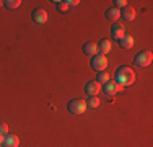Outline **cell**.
Instances as JSON below:
<instances>
[{"instance_id":"cell-12","label":"cell","mask_w":153,"mask_h":147,"mask_svg":"<svg viewBox=\"0 0 153 147\" xmlns=\"http://www.w3.org/2000/svg\"><path fill=\"white\" fill-rule=\"evenodd\" d=\"M98 51H100V54H104L106 56L108 52H111L112 51V44L109 39H101L100 44H98Z\"/></svg>"},{"instance_id":"cell-10","label":"cell","mask_w":153,"mask_h":147,"mask_svg":"<svg viewBox=\"0 0 153 147\" xmlns=\"http://www.w3.org/2000/svg\"><path fill=\"white\" fill-rule=\"evenodd\" d=\"M20 146V137L16 134H7L3 139V147H18Z\"/></svg>"},{"instance_id":"cell-1","label":"cell","mask_w":153,"mask_h":147,"mask_svg":"<svg viewBox=\"0 0 153 147\" xmlns=\"http://www.w3.org/2000/svg\"><path fill=\"white\" fill-rule=\"evenodd\" d=\"M135 82V72L129 65H122L116 70V83L121 87H129Z\"/></svg>"},{"instance_id":"cell-18","label":"cell","mask_w":153,"mask_h":147,"mask_svg":"<svg viewBox=\"0 0 153 147\" xmlns=\"http://www.w3.org/2000/svg\"><path fill=\"white\" fill-rule=\"evenodd\" d=\"M100 105H101V101L98 97H90L88 101H86V106H90V108H98Z\"/></svg>"},{"instance_id":"cell-4","label":"cell","mask_w":153,"mask_h":147,"mask_svg":"<svg viewBox=\"0 0 153 147\" xmlns=\"http://www.w3.org/2000/svg\"><path fill=\"white\" fill-rule=\"evenodd\" d=\"M108 57L104 56V54H100L98 52L96 56L91 57V69H94L96 72H104L108 67Z\"/></svg>"},{"instance_id":"cell-19","label":"cell","mask_w":153,"mask_h":147,"mask_svg":"<svg viewBox=\"0 0 153 147\" xmlns=\"http://www.w3.org/2000/svg\"><path fill=\"white\" fill-rule=\"evenodd\" d=\"M124 7H127V2L126 0H114V8H124Z\"/></svg>"},{"instance_id":"cell-23","label":"cell","mask_w":153,"mask_h":147,"mask_svg":"<svg viewBox=\"0 0 153 147\" xmlns=\"http://www.w3.org/2000/svg\"><path fill=\"white\" fill-rule=\"evenodd\" d=\"M0 7H3V2H2V0H0Z\"/></svg>"},{"instance_id":"cell-3","label":"cell","mask_w":153,"mask_h":147,"mask_svg":"<svg viewBox=\"0 0 153 147\" xmlns=\"http://www.w3.org/2000/svg\"><path fill=\"white\" fill-rule=\"evenodd\" d=\"M152 61H153L152 51H140V52L134 57V64H135L137 67H142V69L148 67V65L152 64Z\"/></svg>"},{"instance_id":"cell-22","label":"cell","mask_w":153,"mask_h":147,"mask_svg":"<svg viewBox=\"0 0 153 147\" xmlns=\"http://www.w3.org/2000/svg\"><path fill=\"white\" fill-rule=\"evenodd\" d=\"M3 139H5V136L0 134V146H3Z\"/></svg>"},{"instance_id":"cell-20","label":"cell","mask_w":153,"mask_h":147,"mask_svg":"<svg viewBox=\"0 0 153 147\" xmlns=\"http://www.w3.org/2000/svg\"><path fill=\"white\" fill-rule=\"evenodd\" d=\"M0 134H2V136H7V134H8V124L0 123Z\"/></svg>"},{"instance_id":"cell-17","label":"cell","mask_w":153,"mask_h":147,"mask_svg":"<svg viewBox=\"0 0 153 147\" xmlns=\"http://www.w3.org/2000/svg\"><path fill=\"white\" fill-rule=\"evenodd\" d=\"M96 82L98 83H106V82H109V74L106 70H104V72H98Z\"/></svg>"},{"instance_id":"cell-6","label":"cell","mask_w":153,"mask_h":147,"mask_svg":"<svg viewBox=\"0 0 153 147\" xmlns=\"http://www.w3.org/2000/svg\"><path fill=\"white\" fill-rule=\"evenodd\" d=\"M100 92H101V83H98L96 80H90L85 85V93L90 95V97H96Z\"/></svg>"},{"instance_id":"cell-13","label":"cell","mask_w":153,"mask_h":147,"mask_svg":"<svg viewBox=\"0 0 153 147\" xmlns=\"http://www.w3.org/2000/svg\"><path fill=\"white\" fill-rule=\"evenodd\" d=\"M83 52H85L86 56H96L98 54V44L85 43V46H83Z\"/></svg>"},{"instance_id":"cell-16","label":"cell","mask_w":153,"mask_h":147,"mask_svg":"<svg viewBox=\"0 0 153 147\" xmlns=\"http://www.w3.org/2000/svg\"><path fill=\"white\" fill-rule=\"evenodd\" d=\"M54 3H56L57 10H59L60 13H65L68 10V5H67V2H65V0H57V2H54Z\"/></svg>"},{"instance_id":"cell-15","label":"cell","mask_w":153,"mask_h":147,"mask_svg":"<svg viewBox=\"0 0 153 147\" xmlns=\"http://www.w3.org/2000/svg\"><path fill=\"white\" fill-rule=\"evenodd\" d=\"M20 5H21V0H7V2H3V7H7L8 10H15Z\"/></svg>"},{"instance_id":"cell-21","label":"cell","mask_w":153,"mask_h":147,"mask_svg":"<svg viewBox=\"0 0 153 147\" xmlns=\"http://www.w3.org/2000/svg\"><path fill=\"white\" fill-rule=\"evenodd\" d=\"M65 2H67V5L68 7H75V5H78V0H65Z\"/></svg>"},{"instance_id":"cell-2","label":"cell","mask_w":153,"mask_h":147,"mask_svg":"<svg viewBox=\"0 0 153 147\" xmlns=\"http://www.w3.org/2000/svg\"><path fill=\"white\" fill-rule=\"evenodd\" d=\"M67 110L72 113V115L78 116V115H83V113L88 110V106H86V101L85 100H82V98H74V100L68 101Z\"/></svg>"},{"instance_id":"cell-14","label":"cell","mask_w":153,"mask_h":147,"mask_svg":"<svg viewBox=\"0 0 153 147\" xmlns=\"http://www.w3.org/2000/svg\"><path fill=\"white\" fill-rule=\"evenodd\" d=\"M119 46H121L122 49H132L134 47V38L126 34L122 39H119Z\"/></svg>"},{"instance_id":"cell-24","label":"cell","mask_w":153,"mask_h":147,"mask_svg":"<svg viewBox=\"0 0 153 147\" xmlns=\"http://www.w3.org/2000/svg\"><path fill=\"white\" fill-rule=\"evenodd\" d=\"M0 147H2V146H0Z\"/></svg>"},{"instance_id":"cell-9","label":"cell","mask_w":153,"mask_h":147,"mask_svg":"<svg viewBox=\"0 0 153 147\" xmlns=\"http://www.w3.org/2000/svg\"><path fill=\"white\" fill-rule=\"evenodd\" d=\"M121 18H124V20H127V21H134L135 20V8L130 7V5L124 7L121 10Z\"/></svg>"},{"instance_id":"cell-7","label":"cell","mask_w":153,"mask_h":147,"mask_svg":"<svg viewBox=\"0 0 153 147\" xmlns=\"http://www.w3.org/2000/svg\"><path fill=\"white\" fill-rule=\"evenodd\" d=\"M111 36L114 39H122L124 36H126V26L124 25H121V23H114L112 25V28H111Z\"/></svg>"},{"instance_id":"cell-8","label":"cell","mask_w":153,"mask_h":147,"mask_svg":"<svg viewBox=\"0 0 153 147\" xmlns=\"http://www.w3.org/2000/svg\"><path fill=\"white\" fill-rule=\"evenodd\" d=\"M121 88H122L121 85H117L116 82H111V80H109V82L104 83V93L109 95V97H114V95H117L119 92H121Z\"/></svg>"},{"instance_id":"cell-5","label":"cell","mask_w":153,"mask_h":147,"mask_svg":"<svg viewBox=\"0 0 153 147\" xmlns=\"http://www.w3.org/2000/svg\"><path fill=\"white\" fill-rule=\"evenodd\" d=\"M31 18L36 25H44V23H47V18L49 16H47V12L44 8H34L31 13Z\"/></svg>"},{"instance_id":"cell-11","label":"cell","mask_w":153,"mask_h":147,"mask_svg":"<svg viewBox=\"0 0 153 147\" xmlns=\"http://www.w3.org/2000/svg\"><path fill=\"white\" fill-rule=\"evenodd\" d=\"M104 16H106V20L109 21H114V23H117V20L121 18V10H117V8H108L106 12H104Z\"/></svg>"}]
</instances>
